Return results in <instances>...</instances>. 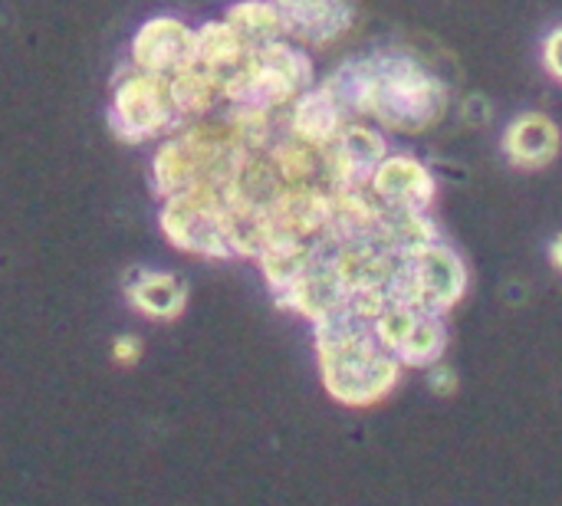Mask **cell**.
I'll use <instances>...</instances> for the list:
<instances>
[{
    "mask_svg": "<svg viewBox=\"0 0 562 506\" xmlns=\"http://www.w3.org/2000/svg\"><path fill=\"white\" fill-rule=\"evenodd\" d=\"M425 382H428V389H431L435 395H441V398H451V395H458V389H461L458 372H454L445 359L425 369Z\"/></svg>",
    "mask_w": 562,
    "mask_h": 506,
    "instance_id": "ffe728a7",
    "label": "cell"
},
{
    "mask_svg": "<svg viewBox=\"0 0 562 506\" xmlns=\"http://www.w3.org/2000/svg\"><path fill=\"white\" fill-rule=\"evenodd\" d=\"M323 82L349 119H366L402 135L428 132L448 112L445 79L405 49H372L352 56Z\"/></svg>",
    "mask_w": 562,
    "mask_h": 506,
    "instance_id": "6da1fadb",
    "label": "cell"
},
{
    "mask_svg": "<svg viewBox=\"0 0 562 506\" xmlns=\"http://www.w3.org/2000/svg\"><path fill=\"white\" fill-rule=\"evenodd\" d=\"M198 56V26H191L181 16L171 13H158L148 16L135 36H132V49H128V63L158 76H175L184 66H191Z\"/></svg>",
    "mask_w": 562,
    "mask_h": 506,
    "instance_id": "ba28073f",
    "label": "cell"
},
{
    "mask_svg": "<svg viewBox=\"0 0 562 506\" xmlns=\"http://www.w3.org/2000/svg\"><path fill=\"white\" fill-rule=\"evenodd\" d=\"M250 46L234 33V26L221 16V20H207L198 26V63L207 66L211 72H217L224 79V86L247 66L250 59Z\"/></svg>",
    "mask_w": 562,
    "mask_h": 506,
    "instance_id": "e0dca14e",
    "label": "cell"
},
{
    "mask_svg": "<svg viewBox=\"0 0 562 506\" xmlns=\"http://www.w3.org/2000/svg\"><path fill=\"white\" fill-rule=\"evenodd\" d=\"M224 20L234 26V33L250 46V49H260L273 40H283L286 30H283V20L277 13V7L270 0H237L227 7Z\"/></svg>",
    "mask_w": 562,
    "mask_h": 506,
    "instance_id": "ac0fdd59",
    "label": "cell"
},
{
    "mask_svg": "<svg viewBox=\"0 0 562 506\" xmlns=\"http://www.w3.org/2000/svg\"><path fill=\"white\" fill-rule=\"evenodd\" d=\"M290 40L323 49L342 40L359 20V0H270Z\"/></svg>",
    "mask_w": 562,
    "mask_h": 506,
    "instance_id": "30bf717a",
    "label": "cell"
},
{
    "mask_svg": "<svg viewBox=\"0 0 562 506\" xmlns=\"http://www.w3.org/2000/svg\"><path fill=\"white\" fill-rule=\"evenodd\" d=\"M547 257H550V267L553 270H560L562 273V230L550 240V247H547Z\"/></svg>",
    "mask_w": 562,
    "mask_h": 506,
    "instance_id": "7402d4cb",
    "label": "cell"
},
{
    "mask_svg": "<svg viewBox=\"0 0 562 506\" xmlns=\"http://www.w3.org/2000/svg\"><path fill=\"white\" fill-rule=\"evenodd\" d=\"M316 82L310 49L283 36L250 53L247 66L227 82V105L247 112L283 115L296 95Z\"/></svg>",
    "mask_w": 562,
    "mask_h": 506,
    "instance_id": "3957f363",
    "label": "cell"
},
{
    "mask_svg": "<svg viewBox=\"0 0 562 506\" xmlns=\"http://www.w3.org/2000/svg\"><path fill=\"white\" fill-rule=\"evenodd\" d=\"M349 122L346 109L339 105V99L329 92L326 82H313L303 95H296L290 102V109L283 112V128L293 132L296 138L316 145V148H326L339 128Z\"/></svg>",
    "mask_w": 562,
    "mask_h": 506,
    "instance_id": "4fadbf2b",
    "label": "cell"
},
{
    "mask_svg": "<svg viewBox=\"0 0 562 506\" xmlns=\"http://www.w3.org/2000/svg\"><path fill=\"white\" fill-rule=\"evenodd\" d=\"M105 122L109 132L125 145H145L184 125L171 95V79L132 63H125L112 79Z\"/></svg>",
    "mask_w": 562,
    "mask_h": 506,
    "instance_id": "277c9868",
    "label": "cell"
},
{
    "mask_svg": "<svg viewBox=\"0 0 562 506\" xmlns=\"http://www.w3.org/2000/svg\"><path fill=\"white\" fill-rule=\"evenodd\" d=\"M501 148L514 168L537 171V168H547L560 158L562 132L547 112H524L504 128Z\"/></svg>",
    "mask_w": 562,
    "mask_h": 506,
    "instance_id": "7c38bea8",
    "label": "cell"
},
{
    "mask_svg": "<svg viewBox=\"0 0 562 506\" xmlns=\"http://www.w3.org/2000/svg\"><path fill=\"white\" fill-rule=\"evenodd\" d=\"M112 359L119 366H135L142 359V339L135 333H122L112 339Z\"/></svg>",
    "mask_w": 562,
    "mask_h": 506,
    "instance_id": "44dd1931",
    "label": "cell"
},
{
    "mask_svg": "<svg viewBox=\"0 0 562 506\" xmlns=\"http://www.w3.org/2000/svg\"><path fill=\"white\" fill-rule=\"evenodd\" d=\"M148 181H151L155 198H171L178 191H188V188L201 184V161H198L191 142L181 135V128L165 135L161 145L155 148Z\"/></svg>",
    "mask_w": 562,
    "mask_h": 506,
    "instance_id": "9a60e30c",
    "label": "cell"
},
{
    "mask_svg": "<svg viewBox=\"0 0 562 506\" xmlns=\"http://www.w3.org/2000/svg\"><path fill=\"white\" fill-rule=\"evenodd\" d=\"M389 155V142L379 125L366 119H349L339 135L326 145L329 178L336 188H362L372 175V168Z\"/></svg>",
    "mask_w": 562,
    "mask_h": 506,
    "instance_id": "8fae6325",
    "label": "cell"
},
{
    "mask_svg": "<svg viewBox=\"0 0 562 506\" xmlns=\"http://www.w3.org/2000/svg\"><path fill=\"white\" fill-rule=\"evenodd\" d=\"M366 188L382 207L395 211H431L438 194L435 171L408 151H389L372 168Z\"/></svg>",
    "mask_w": 562,
    "mask_h": 506,
    "instance_id": "9c48e42d",
    "label": "cell"
},
{
    "mask_svg": "<svg viewBox=\"0 0 562 506\" xmlns=\"http://www.w3.org/2000/svg\"><path fill=\"white\" fill-rule=\"evenodd\" d=\"M468 283H471V273H468L464 257L438 237L425 244L422 250L408 254L402 296L425 310L448 316L468 296Z\"/></svg>",
    "mask_w": 562,
    "mask_h": 506,
    "instance_id": "52a82bcc",
    "label": "cell"
},
{
    "mask_svg": "<svg viewBox=\"0 0 562 506\" xmlns=\"http://www.w3.org/2000/svg\"><path fill=\"white\" fill-rule=\"evenodd\" d=\"M372 329L379 342L405 366V369H428L445 359L448 352V316L425 310L408 300H392L372 316Z\"/></svg>",
    "mask_w": 562,
    "mask_h": 506,
    "instance_id": "8992f818",
    "label": "cell"
},
{
    "mask_svg": "<svg viewBox=\"0 0 562 506\" xmlns=\"http://www.w3.org/2000/svg\"><path fill=\"white\" fill-rule=\"evenodd\" d=\"M313 342L319 382L346 408L385 402L405 375V366L379 342L372 319L349 303L313 323Z\"/></svg>",
    "mask_w": 562,
    "mask_h": 506,
    "instance_id": "7a4b0ae2",
    "label": "cell"
},
{
    "mask_svg": "<svg viewBox=\"0 0 562 506\" xmlns=\"http://www.w3.org/2000/svg\"><path fill=\"white\" fill-rule=\"evenodd\" d=\"M171 95L181 112V119H201L227 105V86L217 72L201 66L198 59L171 76Z\"/></svg>",
    "mask_w": 562,
    "mask_h": 506,
    "instance_id": "2e32d148",
    "label": "cell"
},
{
    "mask_svg": "<svg viewBox=\"0 0 562 506\" xmlns=\"http://www.w3.org/2000/svg\"><path fill=\"white\" fill-rule=\"evenodd\" d=\"M125 300L145 319L175 323L188 306V286L168 270H132L125 277Z\"/></svg>",
    "mask_w": 562,
    "mask_h": 506,
    "instance_id": "5bb4252c",
    "label": "cell"
},
{
    "mask_svg": "<svg viewBox=\"0 0 562 506\" xmlns=\"http://www.w3.org/2000/svg\"><path fill=\"white\" fill-rule=\"evenodd\" d=\"M158 227L161 237L181 254L204 260H237L231 237V207L221 188L194 184L188 191L161 198Z\"/></svg>",
    "mask_w": 562,
    "mask_h": 506,
    "instance_id": "5b68a950",
    "label": "cell"
},
{
    "mask_svg": "<svg viewBox=\"0 0 562 506\" xmlns=\"http://www.w3.org/2000/svg\"><path fill=\"white\" fill-rule=\"evenodd\" d=\"M540 63L547 69V76L553 82L562 86V23H557L547 36H543V46H540Z\"/></svg>",
    "mask_w": 562,
    "mask_h": 506,
    "instance_id": "d6986e66",
    "label": "cell"
}]
</instances>
